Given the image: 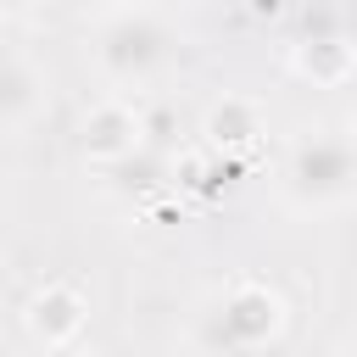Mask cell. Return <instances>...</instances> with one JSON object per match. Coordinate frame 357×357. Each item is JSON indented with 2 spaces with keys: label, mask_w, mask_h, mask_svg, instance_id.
Listing matches in <instances>:
<instances>
[{
  "label": "cell",
  "mask_w": 357,
  "mask_h": 357,
  "mask_svg": "<svg viewBox=\"0 0 357 357\" xmlns=\"http://www.w3.org/2000/svg\"><path fill=\"white\" fill-rule=\"evenodd\" d=\"M279 329H284V301H279V290H268L257 279L229 284L218 296V307L206 312V340L229 357L262 351L268 340H279Z\"/></svg>",
  "instance_id": "3"
},
{
  "label": "cell",
  "mask_w": 357,
  "mask_h": 357,
  "mask_svg": "<svg viewBox=\"0 0 357 357\" xmlns=\"http://www.w3.org/2000/svg\"><path fill=\"white\" fill-rule=\"evenodd\" d=\"M329 357H351V346H346V340H340V346H335V351H329Z\"/></svg>",
  "instance_id": "9"
},
{
  "label": "cell",
  "mask_w": 357,
  "mask_h": 357,
  "mask_svg": "<svg viewBox=\"0 0 357 357\" xmlns=\"http://www.w3.org/2000/svg\"><path fill=\"white\" fill-rule=\"evenodd\" d=\"M173 22L151 6H112L95 17V67L112 84H151L173 61Z\"/></svg>",
  "instance_id": "2"
},
{
  "label": "cell",
  "mask_w": 357,
  "mask_h": 357,
  "mask_svg": "<svg viewBox=\"0 0 357 357\" xmlns=\"http://www.w3.org/2000/svg\"><path fill=\"white\" fill-rule=\"evenodd\" d=\"M45 357H78V351H45Z\"/></svg>",
  "instance_id": "10"
},
{
  "label": "cell",
  "mask_w": 357,
  "mask_h": 357,
  "mask_svg": "<svg viewBox=\"0 0 357 357\" xmlns=\"http://www.w3.org/2000/svg\"><path fill=\"white\" fill-rule=\"evenodd\" d=\"M139 117H145V112H139L134 100H123V95L95 100V106L84 112V123H78V145H84V156L100 162V167L128 162V156L145 145V123H139Z\"/></svg>",
  "instance_id": "5"
},
{
  "label": "cell",
  "mask_w": 357,
  "mask_h": 357,
  "mask_svg": "<svg viewBox=\"0 0 357 357\" xmlns=\"http://www.w3.org/2000/svg\"><path fill=\"white\" fill-rule=\"evenodd\" d=\"M22 324H28V335H33L45 351H73V346H78V335L89 329V301H84V290H78V284L50 279V284H39V290L28 296Z\"/></svg>",
  "instance_id": "6"
},
{
  "label": "cell",
  "mask_w": 357,
  "mask_h": 357,
  "mask_svg": "<svg viewBox=\"0 0 357 357\" xmlns=\"http://www.w3.org/2000/svg\"><path fill=\"white\" fill-rule=\"evenodd\" d=\"M201 134H206L212 151H251L257 134H262V112L251 100H240V95H223V100H212Z\"/></svg>",
  "instance_id": "8"
},
{
  "label": "cell",
  "mask_w": 357,
  "mask_h": 357,
  "mask_svg": "<svg viewBox=\"0 0 357 357\" xmlns=\"http://www.w3.org/2000/svg\"><path fill=\"white\" fill-rule=\"evenodd\" d=\"M45 112V73L22 50H0V128H28Z\"/></svg>",
  "instance_id": "7"
},
{
  "label": "cell",
  "mask_w": 357,
  "mask_h": 357,
  "mask_svg": "<svg viewBox=\"0 0 357 357\" xmlns=\"http://www.w3.org/2000/svg\"><path fill=\"white\" fill-rule=\"evenodd\" d=\"M301 22H307V33L290 45V73L307 78V84H318V89H340V84L357 73V45H351V33L340 28L335 11H318V17L307 11Z\"/></svg>",
  "instance_id": "4"
},
{
  "label": "cell",
  "mask_w": 357,
  "mask_h": 357,
  "mask_svg": "<svg viewBox=\"0 0 357 357\" xmlns=\"http://www.w3.org/2000/svg\"><path fill=\"white\" fill-rule=\"evenodd\" d=\"M279 195L290 212H340L357 195V151L340 128H312L290 139L279 162Z\"/></svg>",
  "instance_id": "1"
}]
</instances>
